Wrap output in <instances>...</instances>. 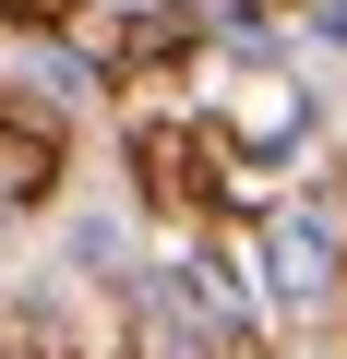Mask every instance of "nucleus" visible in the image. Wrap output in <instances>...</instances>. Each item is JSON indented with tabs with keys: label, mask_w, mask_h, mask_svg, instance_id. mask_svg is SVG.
<instances>
[{
	"label": "nucleus",
	"mask_w": 347,
	"mask_h": 359,
	"mask_svg": "<svg viewBox=\"0 0 347 359\" xmlns=\"http://www.w3.org/2000/svg\"><path fill=\"white\" fill-rule=\"evenodd\" d=\"M311 48H347V0H311Z\"/></svg>",
	"instance_id": "6"
},
{
	"label": "nucleus",
	"mask_w": 347,
	"mask_h": 359,
	"mask_svg": "<svg viewBox=\"0 0 347 359\" xmlns=\"http://www.w3.org/2000/svg\"><path fill=\"white\" fill-rule=\"evenodd\" d=\"M132 311H144V359H228V347H240L228 311L204 299L192 252H180V264H144V276H132Z\"/></svg>",
	"instance_id": "2"
},
{
	"label": "nucleus",
	"mask_w": 347,
	"mask_h": 359,
	"mask_svg": "<svg viewBox=\"0 0 347 359\" xmlns=\"http://www.w3.org/2000/svg\"><path fill=\"white\" fill-rule=\"evenodd\" d=\"M72 276H120V216H84L72 228Z\"/></svg>",
	"instance_id": "5"
},
{
	"label": "nucleus",
	"mask_w": 347,
	"mask_h": 359,
	"mask_svg": "<svg viewBox=\"0 0 347 359\" xmlns=\"http://www.w3.org/2000/svg\"><path fill=\"white\" fill-rule=\"evenodd\" d=\"M228 144H240V156H264V168H287V156L311 144V96H299V84H264V96L240 108V132H228Z\"/></svg>",
	"instance_id": "3"
},
{
	"label": "nucleus",
	"mask_w": 347,
	"mask_h": 359,
	"mask_svg": "<svg viewBox=\"0 0 347 359\" xmlns=\"http://www.w3.org/2000/svg\"><path fill=\"white\" fill-rule=\"evenodd\" d=\"M0 359H84V347H72V335L25 299V311H0Z\"/></svg>",
	"instance_id": "4"
},
{
	"label": "nucleus",
	"mask_w": 347,
	"mask_h": 359,
	"mask_svg": "<svg viewBox=\"0 0 347 359\" xmlns=\"http://www.w3.org/2000/svg\"><path fill=\"white\" fill-rule=\"evenodd\" d=\"M335 276H347V240H335V216H311V204H275V216L252 228V287H264V311H323V299H335Z\"/></svg>",
	"instance_id": "1"
}]
</instances>
